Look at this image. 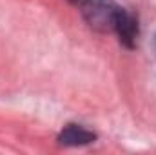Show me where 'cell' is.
<instances>
[{"label": "cell", "instance_id": "cell-3", "mask_svg": "<svg viewBox=\"0 0 156 155\" xmlns=\"http://www.w3.org/2000/svg\"><path fill=\"white\" fill-rule=\"evenodd\" d=\"M94 141H96V135L80 124L66 126L58 135V142L62 146H85V144H91Z\"/></svg>", "mask_w": 156, "mask_h": 155}, {"label": "cell", "instance_id": "cell-2", "mask_svg": "<svg viewBox=\"0 0 156 155\" xmlns=\"http://www.w3.org/2000/svg\"><path fill=\"white\" fill-rule=\"evenodd\" d=\"M115 33L120 37V42L125 47H134L136 37H138V20H136V17L133 13L122 9V13L118 17L116 28H115Z\"/></svg>", "mask_w": 156, "mask_h": 155}, {"label": "cell", "instance_id": "cell-1", "mask_svg": "<svg viewBox=\"0 0 156 155\" xmlns=\"http://www.w3.org/2000/svg\"><path fill=\"white\" fill-rule=\"evenodd\" d=\"M82 17L93 28L100 33L115 31L118 22V17L123 7H120L115 0H82Z\"/></svg>", "mask_w": 156, "mask_h": 155}, {"label": "cell", "instance_id": "cell-4", "mask_svg": "<svg viewBox=\"0 0 156 155\" xmlns=\"http://www.w3.org/2000/svg\"><path fill=\"white\" fill-rule=\"evenodd\" d=\"M71 2H82V0H71Z\"/></svg>", "mask_w": 156, "mask_h": 155}]
</instances>
